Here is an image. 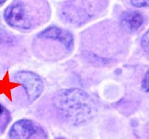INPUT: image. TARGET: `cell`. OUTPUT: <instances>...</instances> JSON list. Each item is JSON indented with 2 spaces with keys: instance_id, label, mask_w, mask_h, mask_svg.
Listing matches in <instances>:
<instances>
[{
  "instance_id": "obj_1",
  "label": "cell",
  "mask_w": 149,
  "mask_h": 139,
  "mask_svg": "<svg viewBox=\"0 0 149 139\" xmlns=\"http://www.w3.org/2000/svg\"><path fill=\"white\" fill-rule=\"evenodd\" d=\"M54 105L65 121L75 126L90 122L97 112L94 101L80 89L60 91L54 97Z\"/></svg>"
},
{
  "instance_id": "obj_2",
  "label": "cell",
  "mask_w": 149,
  "mask_h": 139,
  "mask_svg": "<svg viewBox=\"0 0 149 139\" xmlns=\"http://www.w3.org/2000/svg\"><path fill=\"white\" fill-rule=\"evenodd\" d=\"M14 79L23 86L28 98L31 101L36 100L43 90V82L34 72L21 71L16 74Z\"/></svg>"
},
{
  "instance_id": "obj_3",
  "label": "cell",
  "mask_w": 149,
  "mask_h": 139,
  "mask_svg": "<svg viewBox=\"0 0 149 139\" xmlns=\"http://www.w3.org/2000/svg\"><path fill=\"white\" fill-rule=\"evenodd\" d=\"M4 18L9 25L16 29L27 30L31 27L30 15L21 4H13L8 6L4 13Z\"/></svg>"
},
{
  "instance_id": "obj_4",
  "label": "cell",
  "mask_w": 149,
  "mask_h": 139,
  "mask_svg": "<svg viewBox=\"0 0 149 139\" xmlns=\"http://www.w3.org/2000/svg\"><path fill=\"white\" fill-rule=\"evenodd\" d=\"M39 131V128L29 119H21L13 124L10 131V139H29Z\"/></svg>"
},
{
  "instance_id": "obj_5",
  "label": "cell",
  "mask_w": 149,
  "mask_h": 139,
  "mask_svg": "<svg viewBox=\"0 0 149 139\" xmlns=\"http://www.w3.org/2000/svg\"><path fill=\"white\" fill-rule=\"evenodd\" d=\"M39 37L42 39H50L57 40L64 44L68 50H72L74 43L73 36L69 31L64 29H59L55 26H51L45 29L39 35Z\"/></svg>"
},
{
  "instance_id": "obj_6",
  "label": "cell",
  "mask_w": 149,
  "mask_h": 139,
  "mask_svg": "<svg viewBox=\"0 0 149 139\" xmlns=\"http://www.w3.org/2000/svg\"><path fill=\"white\" fill-rule=\"evenodd\" d=\"M143 24L144 17L138 11L124 12L120 17L121 27L130 33H134L138 31Z\"/></svg>"
},
{
  "instance_id": "obj_7",
  "label": "cell",
  "mask_w": 149,
  "mask_h": 139,
  "mask_svg": "<svg viewBox=\"0 0 149 139\" xmlns=\"http://www.w3.org/2000/svg\"><path fill=\"white\" fill-rule=\"evenodd\" d=\"M21 83H15L11 82L10 81V75H9V71L6 72L5 75L2 80H0V94H5L10 101H12V96H11V90L13 88L20 87Z\"/></svg>"
},
{
  "instance_id": "obj_8",
  "label": "cell",
  "mask_w": 149,
  "mask_h": 139,
  "mask_svg": "<svg viewBox=\"0 0 149 139\" xmlns=\"http://www.w3.org/2000/svg\"><path fill=\"white\" fill-rule=\"evenodd\" d=\"M141 45L144 51L149 55V30L142 37Z\"/></svg>"
},
{
  "instance_id": "obj_9",
  "label": "cell",
  "mask_w": 149,
  "mask_h": 139,
  "mask_svg": "<svg viewBox=\"0 0 149 139\" xmlns=\"http://www.w3.org/2000/svg\"><path fill=\"white\" fill-rule=\"evenodd\" d=\"M131 4L136 7L149 6V0H131Z\"/></svg>"
},
{
  "instance_id": "obj_10",
  "label": "cell",
  "mask_w": 149,
  "mask_h": 139,
  "mask_svg": "<svg viewBox=\"0 0 149 139\" xmlns=\"http://www.w3.org/2000/svg\"><path fill=\"white\" fill-rule=\"evenodd\" d=\"M141 87L144 91L149 93V71L147 72V73L144 75V79L142 80Z\"/></svg>"
},
{
  "instance_id": "obj_11",
  "label": "cell",
  "mask_w": 149,
  "mask_h": 139,
  "mask_svg": "<svg viewBox=\"0 0 149 139\" xmlns=\"http://www.w3.org/2000/svg\"><path fill=\"white\" fill-rule=\"evenodd\" d=\"M4 111H5V108H4V107H3L2 105H0V116L3 115V112H4Z\"/></svg>"
},
{
  "instance_id": "obj_12",
  "label": "cell",
  "mask_w": 149,
  "mask_h": 139,
  "mask_svg": "<svg viewBox=\"0 0 149 139\" xmlns=\"http://www.w3.org/2000/svg\"><path fill=\"white\" fill-rule=\"evenodd\" d=\"M6 0H0V5H2V4H3V3H5Z\"/></svg>"
},
{
  "instance_id": "obj_13",
  "label": "cell",
  "mask_w": 149,
  "mask_h": 139,
  "mask_svg": "<svg viewBox=\"0 0 149 139\" xmlns=\"http://www.w3.org/2000/svg\"><path fill=\"white\" fill-rule=\"evenodd\" d=\"M61 139H64V138H61Z\"/></svg>"
}]
</instances>
